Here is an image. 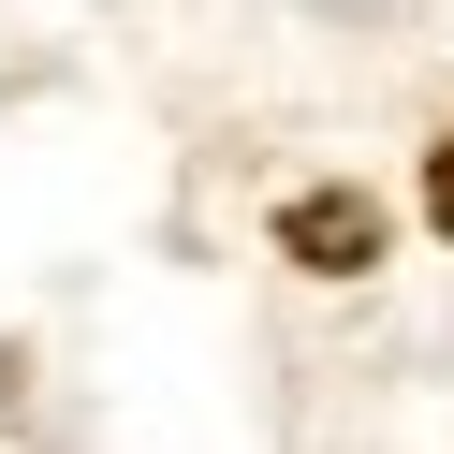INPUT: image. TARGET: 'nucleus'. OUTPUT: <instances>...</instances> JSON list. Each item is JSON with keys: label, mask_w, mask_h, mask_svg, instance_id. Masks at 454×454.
I'll use <instances>...</instances> for the list:
<instances>
[{"label": "nucleus", "mask_w": 454, "mask_h": 454, "mask_svg": "<svg viewBox=\"0 0 454 454\" xmlns=\"http://www.w3.org/2000/svg\"><path fill=\"white\" fill-rule=\"evenodd\" d=\"M425 206H440V235H454V132H440V176H425Z\"/></svg>", "instance_id": "f03ea898"}, {"label": "nucleus", "mask_w": 454, "mask_h": 454, "mask_svg": "<svg viewBox=\"0 0 454 454\" xmlns=\"http://www.w3.org/2000/svg\"><path fill=\"white\" fill-rule=\"evenodd\" d=\"M278 235H294V249H308V264H323V278H352L366 249H381V206H366V191H308V206L278 220Z\"/></svg>", "instance_id": "f257e3e1"}]
</instances>
